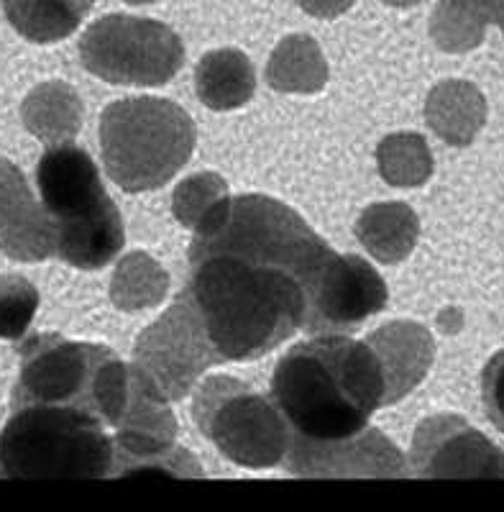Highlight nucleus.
Wrapping results in <instances>:
<instances>
[{
  "label": "nucleus",
  "instance_id": "obj_1",
  "mask_svg": "<svg viewBox=\"0 0 504 512\" xmlns=\"http://www.w3.org/2000/svg\"><path fill=\"white\" fill-rule=\"evenodd\" d=\"M187 297L223 361H254L308 326L333 249L290 205L223 198L195 228Z\"/></svg>",
  "mask_w": 504,
  "mask_h": 512
},
{
  "label": "nucleus",
  "instance_id": "obj_2",
  "mask_svg": "<svg viewBox=\"0 0 504 512\" xmlns=\"http://www.w3.org/2000/svg\"><path fill=\"white\" fill-rule=\"evenodd\" d=\"M272 402L290 428V441H348L369 431L371 415L387 405L382 361L369 341L323 333L279 359Z\"/></svg>",
  "mask_w": 504,
  "mask_h": 512
},
{
  "label": "nucleus",
  "instance_id": "obj_3",
  "mask_svg": "<svg viewBox=\"0 0 504 512\" xmlns=\"http://www.w3.org/2000/svg\"><path fill=\"white\" fill-rule=\"evenodd\" d=\"M131 390L134 372L111 349L41 333L21 346L13 408L59 405L93 415L118 431Z\"/></svg>",
  "mask_w": 504,
  "mask_h": 512
},
{
  "label": "nucleus",
  "instance_id": "obj_4",
  "mask_svg": "<svg viewBox=\"0 0 504 512\" xmlns=\"http://www.w3.org/2000/svg\"><path fill=\"white\" fill-rule=\"evenodd\" d=\"M36 185L54 228V254L62 262L77 269H103L121 254L123 218L85 149L49 146L36 167Z\"/></svg>",
  "mask_w": 504,
  "mask_h": 512
},
{
  "label": "nucleus",
  "instance_id": "obj_5",
  "mask_svg": "<svg viewBox=\"0 0 504 512\" xmlns=\"http://www.w3.org/2000/svg\"><path fill=\"white\" fill-rule=\"evenodd\" d=\"M108 425L59 405H18L0 431V479H113Z\"/></svg>",
  "mask_w": 504,
  "mask_h": 512
},
{
  "label": "nucleus",
  "instance_id": "obj_6",
  "mask_svg": "<svg viewBox=\"0 0 504 512\" xmlns=\"http://www.w3.org/2000/svg\"><path fill=\"white\" fill-rule=\"evenodd\" d=\"M100 146L108 177L126 192L157 190L187 164L195 123L172 100L126 98L105 108Z\"/></svg>",
  "mask_w": 504,
  "mask_h": 512
},
{
  "label": "nucleus",
  "instance_id": "obj_7",
  "mask_svg": "<svg viewBox=\"0 0 504 512\" xmlns=\"http://www.w3.org/2000/svg\"><path fill=\"white\" fill-rule=\"evenodd\" d=\"M195 423L223 456L249 469L284 464L290 428L272 397H261L233 377H210L195 392Z\"/></svg>",
  "mask_w": 504,
  "mask_h": 512
},
{
  "label": "nucleus",
  "instance_id": "obj_8",
  "mask_svg": "<svg viewBox=\"0 0 504 512\" xmlns=\"http://www.w3.org/2000/svg\"><path fill=\"white\" fill-rule=\"evenodd\" d=\"M80 57L87 72L111 85L157 88L185 62V47L169 26L136 16H105L85 31Z\"/></svg>",
  "mask_w": 504,
  "mask_h": 512
},
{
  "label": "nucleus",
  "instance_id": "obj_9",
  "mask_svg": "<svg viewBox=\"0 0 504 512\" xmlns=\"http://www.w3.org/2000/svg\"><path fill=\"white\" fill-rule=\"evenodd\" d=\"M221 361L195 305L187 292H182L172 308L136 341L134 374L151 395L174 402L195 387L205 369Z\"/></svg>",
  "mask_w": 504,
  "mask_h": 512
},
{
  "label": "nucleus",
  "instance_id": "obj_10",
  "mask_svg": "<svg viewBox=\"0 0 504 512\" xmlns=\"http://www.w3.org/2000/svg\"><path fill=\"white\" fill-rule=\"evenodd\" d=\"M387 285L377 269L354 254L333 251L318 287L313 292V308L305 331L313 336L323 333H351L387 305Z\"/></svg>",
  "mask_w": 504,
  "mask_h": 512
},
{
  "label": "nucleus",
  "instance_id": "obj_11",
  "mask_svg": "<svg viewBox=\"0 0 504 512\" xmlns=\"http://www.w3.org/2000/svg\"><path fill=\"white\" fill-rule=\"evenodd\" d=\"M412 466L420 477H504V454L461 418H433L418 428Z\"/></svg>",
  "mask_w": 504,
  "mask_h": 512
},
{
  "label": "nucleus",
  "instance_id": "obj_12",
  "mask_svg": "<svg viewBox=\"0 0 504 512\" xmlns=\"http://www.w3.org/2000/svg\"><path fill=\"white\" fill-rule=\"evenodd\" d=\"M284 466L297 477H405L407 461L392 441L374 428L341 443L290 441Z\"/></svg>",
  "mask_w": 504,
  "mask_h": 512
},
{
  "label": "nucleus",
  "instance_id": "obj_13",
  "mask_svg": "<svg viewBox=\"0 0 504 512\" xmlns=\"http://www.w3.org/2000/svg\"><path fill=\"white\" fill-rule=\"evenodd\" d=\"M0 251L16 262H44L54 256V228L34 200L24 172L0 157Z\"/></svg>",
  "mask_w": 504,
  "mask_h": 512
},
{
  "label": "nucleus",
  "instance_id": "obj_14",
  "mask_svg": "<svg viewBox=\"0 0 504 512\" xmlns=\"http://www.w3.org/2000/svg\"><path fill=\"white\" fill-rule=\"evenodd\" d=\"M382 361L387 379V405L402 400L420 384L433 364V338L418 323H389L366 338Z\"/></svg>",
  "mask_w": 504,
  "mask_h": 512
},
{
  "label": "nucleus",
  "instance_id": "obj_15",
  "mask_svg": "<svg viewBox=\"0 0 504 512\" xmlns=\"http://www.w3.org/2000/svg\"><path fill=\"white\" fill-rule=\"evenodd\" d=\"M425 118L443 141L451 146H469L487 121V103L471 82H441L430 93Z\"/></svg>",
  "mask_w": 504,
  "mask_h": 512
},
{
  "label": "nucleus",
  "instance_id": "obj_16",
  "mask_svg": "<svg viewBox=\"0 0 504 512\" xmlns=\"http://www.w3.org/2000/svg\"><path fill=\"white\" fill-rule=\"evenodd\" d=\"M197 95L213 111H233L251 100L256 75L249 57L238 49H218L197 64Z\"/></svg>",
  "mask_w": 504,
  "mask_h": 512
},
{
  "label": "nucleus",
  "instance_id": "obj_17",
  "mask_svg": "<svg viewBox=\"0 0 504 512\" xmlns=\"http://www.w3.org/2000/svg\"><path fill=\"white\" fill-rule=\"evenodd\" d=\"M420 221L405 203H377L361 213L356 236L374 259L397 264L410 256L418 241Z\"/></svg>",
  "mask_w": 504,
  "mask_h": 512
},
{
  "label": "nucleus",
  "instance_id": "obj_18",
  "mask_svg": "<svg viewBox=\"0 0 504 512\" xmlns=\"http://www.w3.org/2000/svg\"><path fill=\"white\" fill-rule=\"evenodd\" d=\"M504 0H441L430 21V36L443 52H469L484 41L489 24H499Z\"/></svg>",
  "mask_w": 504,
  "mask_h": 512
},
{
  "label": "nucleus",
  "instance_id": "obj_19",
  "mask_svg": "<svg viewBox=\"0 0 504 512\" xmlns=\"http://www.w3.org/2000/svg\"><path fill=\"white\" fill-rule=\"evenodd\" d=\"M93 6L95 0H3L13 29L36 44L67 39Z\"/></svg>",
  "mask_w": 504,
  "mask_h": 512
},
{
  "label": "nucleus",
  "instance_id": "obj_20",
  "mask_svg": "<svg viewBox=\"0 0 504 512\" xmlns=\"http://www.w3.org/2000/svg\"><path fill=\"white\" fill-rule=\"evenodd\" d=\"M21 116H24L26 128L36 139L49 146H57L70 141L80 131L82 103L70 85L47 82V85H39L24 100Z\"/></svg>",
  "mask_w": 504,
  "mask_h": 512
},
{
  "label": "nucleus",
  "instance_id": "obj_21",
  "mask_svg": "<svg viewBox=\"0 0 504 512\" xmlns=\"http://www.w3.org/2000/svg\"><path fill=\"white\" fill-rule=\"evenodd\" d=\"M267 80L282 93H315L328 80V67L320 47L310 36H290L274 49Z\"/></svg>",
  "mask_w": 504,
  "mask_h": 512
},
{
  "label": "nucleus",
  "instance_id": "obj_22",
  "mask_svg": "<svg viewBox=\"0 0 504 512\" xmlns=\"http://www.w3.org/2000/svg\"><path fill=\"white\" fill-rule=\"evenodd\" d=\"M167 287V272L151 256L136 251L118 264L111 282V297L113 303L123 310H144L162 303Z\"/></svg>",
  "mask_w": 504,
  "mask_h": 512
},
{
  "label": "nucleus",
  "instance_id": "obj_23",
  "mask_svg": "<svg viewBox=\"0 0 504 512\" xmlns=\"http://www.w3.org/2000/svg\"><path fill=\"white\" fill-rule=\"evenodd\" d=\"M379 172L394 187H418L433 175V157L418 134H392L377 149Z\"/></svg>",
  "mask_w": 504,
  "mask_h": 512
},
{
  "label": "nucleus",
  "instance_id": "obj_24",
  "mask_svg": "<svg viewBox=\"0 0 504 512\" xmlns=\"http://www.w3.org/2000/svg\"><path fill=\"white\" fill-rule=\"evenodd\" d=\"M39 310V290L21 274H0V338L16 341Z\"/></svg>",
  "mask_w": 504,
  "mask_h": 512
},
{
  "label": "nucleus",
  "instance_id": "obj_25",
  "mask_svg": "<svg viewBox=\"0 0 504 512\" xmlns=\"http://www.w3.org/2000/svg\"><path fill=\"white\" fill-rule=\"evenodd\" d=\"M226 198V182L218 175H195L174 190V216L182 226L197 228Z\"/></svg>",
  "mask_w": 504,
  "mask_h": 512
},
{
  "label": "nucleus",
  "instance_id": "obj_26",
  "mask_svg": "<svg viewBox=\"0 0 504 512\" xmlns=\"http://www.w3.org/2000/svg\"><path fill=\"white\" fill-rule=\"evenodd\" d=\"M481 397H484L489 420L504 433V351L489 359L481 377Z\"/></svg>",
  "mask_w": 504,
  "mask_h": 512
},
{
  "label": "nucleus",
  "instance_id": "obj_27",
  "mask_svg": "<svg viewBox=\"0 0 504 512\" xmlns=\"http://www.w3.org/2000/svg\"><path fill=\"white\" fill-rule=\"evenodd\" d=\"M302 11L318 18H338L354 6V0H295Z\"/></svg>",
  "mask_w": 504,
  "mask_h": 512
},
{
  "label": "nucleus",
  "instance_id": "obj_28",
  "mask_svg": "<svg viewBox=\"0 0 504 512\" xmlns=\"http://www.w3.org/2000/svg\"><path fill=\"white\" fill-rule=\"evenodd\" d=\"M382 3H387V6H394V8H412V6H418V3H423V0H382Z\"/></svg>",
  "mask_w": 504,
  "mask_h": 512
},
{
  "label": "nucleus",
  "instance_id": "obj_29",
  "mask_svg": "<svg viewBox=\"0 0 504 512\" xmlns=\"http://www.w3.org/2000/svg\"><path fill=\"white\" fill-rule=\"evenodd\" d=\"M131 6H146V3H154V0H126Z\"/></svg>",
  "mask_w": 504,
  "mask_h": 512
},
{
  "label": "nucleus",
  "instance_id": "obj_30",
  "mask_svg": "<svg viewBox=\"0 0 504 512\" xmlns=\"http://www.w3.org/2000/svg\"><path fill=\"white\" fill-rule=\"evenodd\" d=\"M497 26L504 31V8H502V16H499V24Z\"/></svg>",
  "mask_w": 504,
  "mask_h": 512
}]
</instances>
